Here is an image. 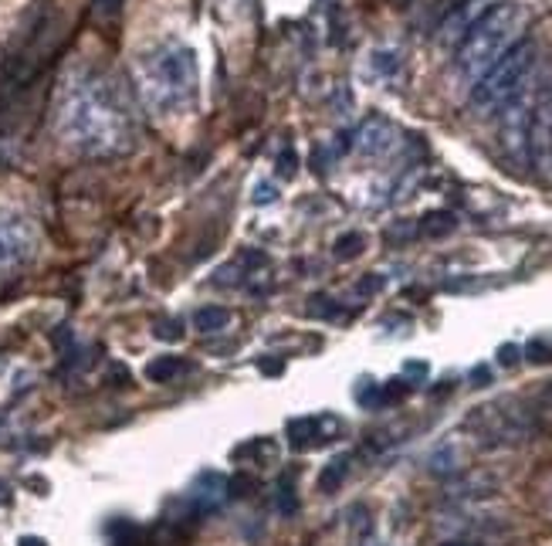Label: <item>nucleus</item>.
Here are the masks:
<instances>
[{
    "instance_id": "f257e3e1",
    "label": "nucleus",
    "mask_w": 552,
    "mask_h": 546,
    "mask_svg": "<svg viewBox=\"0 0 552 546\" xmlns=\"http://www.w3.org/2000/svg\"><path fill=\"white\" fill-rule=\"evenodd\" d=\"M522 7L512 0H498L494 7H488L485 14L467 28L458 48V75L465 82H478L481 75L492 68L494 61L502 58L522 31Z\"/></svg>"
},
{
    "instance_id": "20e7f679",
    "label": "nucleus",
    "mask_w": 552,
    "mask_h": 546,
    "mask_svg": "<svg viewBox=\"0 0 552 546\" xmlns=\"http://www.w3.org/2000/svg\"><path fill=\"white\" fill-rule=\"evenodd\" d=\"M536 51H539L536 41L519 38V41H515V45L475 82V89H471V105H475V109H498V105H505L509 99H515V95L525 89V82H529V72H532V65H536Z\"/></svg>"
},
{
    "instance_id": "6e6552de",
    "label": "nucleus",
    "mask_w": 552,
    "mask_h": 546,
    "mask_svg": "<svg viewBox=\"0 0 552 546\" xmlns=\"http://www.w3.org/2000/svg\"><path fill=\"white\" fill-rule=\"evenodd\" d=\"M488 7H485V0H461V4H454V14L444 21V38H461L467 34V28L485 14Z\"/></svg>"
},
{
    "instance_id": "2f4dec72",
    "label": "nucleus",
    "mask_w": 552,
    "mask_h": 546,
    "mask_svg": "<svg viewBox=\"0 0 552 546\" xmlns=\"http://www.w3.org/2000/svg\"><path fill=\"white\" fill-rule=\"evenodd\" d=\"M444 546H471V543H461V540H450V543H444Z\"/></svg>"
},
{
    "instance_id": "ddd939ff",
    "label": "nucleus",
    "mask_w": 552,
    "mask_h": 546,
    "mask_svg": "<svg viewBox=\"0 0 552 546\" xmlns=\"http://www.w3.org/2000/svg\"><path fill=\"white\" fill-rule=\"evenodd\" d=\"M454 214H448V210H431V214H423V221H421V231L427 237H444L454 231Z\"/></svg>"
},
{
    "instance_id": "c85d7f7f",
    "label": "nucleus",
    "mask_w": 552,
    "mask_h": 546,
    "mask_svg": "<svg viewBox=\"0 0 552 546\" xmlns=\"http://www.w3.org/2000/svg\"><path fill=\"white\" fill-rule=\"evenodd\" d=\"M404 373H407V377H427V363H417V360H414V363L404 367Z\"/></svg>"
},
{
    "instance_id": "bb28decb",
    "label": "nucleus",
    "mask_w": 552,
    "mask_h": 546,
    "mask_svg": "<svg viewBox=\"0 0 552 546\" xmlns=\"http://www.w3.org/2000/svg\"><path fill=\"white\" fill-rule=\"evenodd\" d=\"M278 174H281V177H291V174H295V157H291V153H285V157L278 160Z\"/></svg>"
},
{
    "instance_id": "9b49d317",
    "label": "nucleus",
    "mask_w": 552,
    "mask_h": 546,
    "mask_svg": "<svg viewBox=\"0 0 552 546\" xmlns=\"http://www.w3.org/2000/svg\"><path fill=\"white\" fill-rule=\"evenodd\" d=\"M180 370H183V360H180V356H153V360L146 363V377H149L153 384H170Z\"/></svg>"
},
{
    "instance_id": "a878e982",
    "label": "nucleus",
    "mask_w": 552,
    "mask_h": 546,
    "mask_svg": "<svg viewBox=\"0 0 552 546\" xmlns=\"http://www.w3.org/2000/svg\"><path fill=\"white\" fill-rule=\"evenodd\" d=\"M471 380H475V387L492 384V370H488V367H475V370H471Z\"/></svg>"
},
{
    "instance_id": "4be33fe9",
    "label": "nucleus",
    "mask_w": 552,
    "mask_h": 546,
    "mask_svg": "<svg viewBox=\"0 0 552 546\" xmlns=\"http://www.w3.org/2000/svg\"><path fill=\"white\" fill-rule=\"evenodd\" d=\"M525 356H529L532 363H549V360H552V350H549V346H546L542 340H532L529 346H525Z\"/></svg>"
},
{
    "instance_id": "c756f323",
    "label": "nucleus",
    "mask_w": 552,
    "mask_h": 546,
    "mask_svg": "<svg viewBox=\"0 0 552 546\" xmlns=\"http://www.w3.org/2000/svg\"><path fill=\"white\" fill-rule=\"evenodd\" d=\"M17 546H48L41 540V536H21V540H17Z\"/></svg>"
},
{
    "instance_id": "f3484780",
    "label": "nucleus",
    "mask_w": 552,
    "mask_h": 546,
    "mask_svg": "<svg viewBox=\"0 0 552 546\" xmlns=\"http://www.w3.org/2000/svg\"><path fill=\"white\" fill-rule=\"evenodd\" d=\"M227 488H231V496L237 499H247V496H254V488H258V479L247 472H237L234 479H227Z\"/></svg>"
},
{
    "instance_id": "5701e85b",
    "label": "nucleus",
    "mask_w": 552,
    "mask_h": 546,
    "mask_svg": "<svg viewBox=\"0 0 552 546\" xmlns=\"http://www.w3.org/2000/svg\"><path fill=\"white\" fill-rule=\"evenodd\" d=\"M356 400H360V404H366V407H369V404H383V398H379V384H373V380H363V387L356 390Z\"/></svg>"
},
{
    "instance_id": "7c9ffc66",
    "label": "nucleus",
    "mask_w": 552,
    "mask_h": 546,
    "mask_svg": "<svg viewBox=\"0 0 552 546\" xmlns=\"http://www.w3.org/2000/svg\"><path fill=\"white\" fill-rule=\"evenodd\" d=\"M0 502H7V486L0 482Z\"/></svg>"
},
{
    "instance_id": "4468645a",
    "label": "nucleus",
    "mask_w": 552,
    "mask_h": 546,
    "mask_svg": "<svg viewBox=\"0 0 552 546\" xmlns=\"http://www.w3.org/2000/svg\"><path fill=\"white\" fill-rule=\"evenodd\" d=\"M461 469V455L454 444H441L434 455H431V472L434 475H450Z\"/></svg>"
},
{
    "instance_id": "7ed1b4c3",
    "label": "nucleus",
    "mask_w": 552,
    "mask_h": 546,
    "mask_svg": "<svg viewBox=\"0 0 552 546\" xmlns=\"http://www.w3.org/2000/svg\"><path fill=\"white\" fill-rule=\"evenodd\" d=\"M65 126L78 147L92 149V153H105V149H116L126 136V112L112 103V95L105 89H88L75 92L68 109H65Z\"/></svg>"
},
{
    "instance_id": "1a4fd4ad",
    "label": "nucleus",
    "mask_w": 552,
    "mask_h": 546,
    "mask_svg": "<svg viewBox=\"0 0 552 546\" xmlns=\"http://www.w3.org/2000/svg\"><path fill=\"white\" fill-rule=\"evenodd\" d=\"M285 434H289V444L295 452H306L322 442V417H295L285 425Z\"/></svg>"
},
{
    "instance_id": "f8f14e48",
    "label": "nucleus",
    "mask_w": 552,
    "mask_h": 546,
    "mask_svg": "<svg viewBox=\"0 0 552 546\" xmlns=\"http://www.w3.org/2000/svg\"><path fill=\"white\" fill-rule=\"evenodd\" d=\"M227 323H231V312L220 309V306H207V309L193 316V326L200 333H220V329H227Z\"/></svg>"
},
{
    "instance_id": "423d86ee",
    "label": "nucleus",
    "mask_w": 552,
    "mask_h": 546,
    "mask_svg": "<svg viewBox=\"0 0 552 546\" xmlns=\"http://www.w3.org/2000/svg\"><path fill=\"white\" fill-rule=\"evenodd\" d=\"M227 496H231V488H227V479H224L220 472H200L197 479H193V486H190V492H187L190 506H193L200 516L220 509Z\"/></svg>"
},
{
    "instance_id": "412c9836",
    "label": "nucleus",
    "mask_w": 552,
    "mask_h": 546,
    "mask_svg": "<svg viewBox=\"0 0 552 546\" xmlns=\"http://www.w3.org/2000/svg\"><path fill=\"white\" fill-rule=\"evenodd\" d=\"M254 367L262 370L264 377H281V370H285V360L281 356H258V363Z\"/></svg>"
},
{
    "instance_id": "9d476101",
    "label": "nucleus",
    "mask_w": 552,
    "mask_h": 546,
    "mask_svg": "<svg viewBox=\"0 0 552 546\" xmlns=\"http://www.w3.org/2000/svg\"><path fill=\"white\" fill-rule=\"evenodd\" d=\"M349 475V455H335L325 469H322L319 475V492H325V496H333V492H339L343 488V482H346Z\"/></svg>"
},
{
    "instance_id": "2eb2a0df",
    "label": "nucleus",
    "mask_w": 552,
    "mask_h": 546,
    "mask_svg": "<svg viewBox=\"0 0 552 546\" xmlns=\"http://www.w3.org/2000/svg\"><path fill=\"white\" fill-rule=\"evenodd\" d=\"M366 248V237L363 235H356V231H349V235H343L339 241H335V248L333 255L339 258V262H352V258H360Z\"/></svg>"
},
{
    "instance_id": "473e14b6",
    "label": "nucleus",
    "mask_w": 552,
    "mask_h": 546,
    "mask_svg": "<svg viewBox=\"0 0 552 546\" xmlns=\"http://www.w3.org/2000/svg\"><path fill=\"white\" fill-rule=\"evenodd\" d=\"M454 4H461V0H454Z\"/></svg>"
},
{
    "instance_id": "6ab92c4d",
    "label": "nucleus",
    "mask_w": 552,
    "mask_h": 546,
    "mask_svg": "<svg viewBox=\"0 0 552 546\" xmlns=\"http://www.w3.org/2000/svg\"><path fill=\"white\" fill-rule=\"evenodd\" d=\"M308 316H316V319H329V316H339V309L333 306V299L316 296V299H308Z\"/></svg>"
},
{
    "instance_id": "39448f33",
    "label": "nucleus",
    "mask_w": 552,
    "mask_h": 546,
    "mask_svg": "<svg viewBox=\"0 0 552 546\" xmlns=\"http://www.w3.org/2000/svg\"><path fill=\"white\" fill-rule=\"evenodd\" d=\"M34 251V228L24 214L0 207V265L24 262Z\"/></svg>"
},
{
    "instance_id": "b1692460",
    "label": "nucleus",
    "mask_w": 552,
    "mask_h": 546,
    "mask_svg": "<svg viewBox=\"0 0 552 546\" xmlns=\"http://www.w3.org/2000/svg\"><path fill=\"white\" fill-rule=\"evenodd\" d=\"M519 356H522V350H519L515 343H502V346H498V363H502V367H515Z\"/></svg>"
},
{
    "instance_id": "0eeeda50",
    "label": "nucleus",
    "mask_w": 552,
    "mask_h": 546,
    "mask_svg": "<svg viewBox=\"0 0 552 546\" xmlns=\"http://www.w3.org/2000/svg\"><path fill=\"white\" fill-rule=\"evenodd\" d=\"M356 147L369 153V157H379V153H387L393 147V126L387 119H369L360 136H356Z\"/></svg>"
},
{
    "instance_id": "cd10ccee",
    "label": "nucleus",
    "mask_w": 552,
    "mask_h": 546,
    "mask_svg": "<svg viewBox=\"0 0 552 546\" xmlns=\"http://www.w3.org/2000/svg\"><path fill=\"white\" fill-rule=\"evenodd\" d=\"M254 201H258V204H272V201H275V191H272L268 183H262V187H258V193H254Z\"/></svg>"
},
{
    "instance_id": "a211bd4d",
    "label": "nucleus",
    "mask_w": 552,
    "mask_h": 546,
    "mask_svg": "<svg viewBox=\"0 0 552 546\" xmlns=\"http://www.w3.org/2000/svg\"><path fill=\"white\" fill-rule=\"evenodd\" d=\"M278 513L281 516H291V513H298V499H295V488L291 486H278Z\"/></svg>"
},
{
    "instance_id": "f03ea898",
    "label": "nucleus",
    "mask_w": 552,
    "mask_h": 546,
    "mask_svg": "<svg viewBox=\"0 0 552 546\" xmlns=\"http://www.w3.org/2000/svg\"><path fill=\"white\" fill-rule=\"evenodd\" d=\"M143 92L153 109L174 116L197 99V58L187 45H160L139 65Z\"/></svg>"
},
{
    "instance_id": "dca6fc26",
    "label": "nucleus",
    "mask_w": 552,
    "mask_h": 546,
    "mask_svg": "<svg viewBox=\"0 0 552 546\" xmlns=\"http://www.w3.org/2000/svg\"><path fill=\"white\" fill-rule=\"evenodd\" d=\"M153 336H156V340H166V343L183 340V323H180V319H156V323H153Z\"/></svg>"
},
{
    "instance_id": "aec40b11",
    "label": "nucleus",
    "mask_w": 552,
    "mask_h": 546,
    "mask_svg": "<svg viewBox=\"0 0 552 546\" xmlns=\"http://www.w3.org/2000/svg\"><path fill=\"white\" fill-rule=\"evenodd\" d=\"M407 390H410V380H390V384L379 387V398H383V404H390V400L404 398Z\"/></svg>"
},
{
    "instance_id": "393cba45",
    "label": "nucleus",
    "mask_w": 552,
    "mask_h": 546,
    "mask_svg": "<svg viewBox=\"0 0 552 546\" xmlns=\"http://www.w3.org/2000/svg\"><path fill=\"white\" fill-rule=\"evenodd\" d=\"M379 289H383V275H369V279H363L360 285H356L360 296H373V292H379Z\"/></svg>"
}]
</instances>
